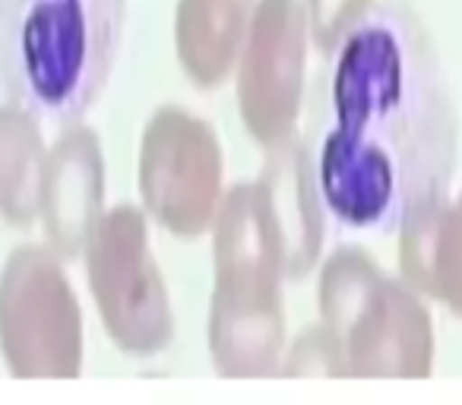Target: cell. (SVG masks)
<instances>
[{
    "mask_svg": "<svg viewBox=\"0 0 462 405\" xmlns=\"http://www.w3.org/2000/svg\"><path fill=\"white\" fill-rule=\"evenodd\" d=\"M396 232L405 282L462 317V193L430 199L405 216Z\"/></svg>",
    "mask_w": 462,
    "mask_h": 405,
    "instance_id": "obj_11",
    "label": "cell"
},
{
    "mask_svg": "<svg viewBox=\"0 0 462 405\" xmlns=\"http://www.w3.org/2000/svg\"><path fill=\"white\" fill-rule=\"evenodd\" d=\"M333 124L317 178L352 228H399L443 197L456 165V108L424 23L402 0L374 4L336 48Z\"/></svg>",
    "mask_w": 462,
    "mask_h": 405,
    "instance_id": "obj_1",
    "label": "cell"
},
{
    "mask_svg": "<svg viewBox=\"0 0 462 405\" xmlns=\"http://www.w3.org/2000/svg\"><path fill=\"white\" fill-rule=\"evenodd\" d=\"M216 289L209 301V352L218 373L276 377L289 345L282 310L285 257L279 228L257 180L225 190L212 222Z\"/></svg>",
    "mask_w": 462,
    "mask_h": 405,
    "instance_id": "obj_3",
    "label": "cell"
},
{
    "mask_svg": "<svg viewBox=\"0 0 462 405\" xmlns=\"http://www.w3.org/2000/svg\"><path fill=\"white\" fill-rule=\"evenodd\" d=\"M222 146L206 121L184 108H159L140 143V193L146 213L178 238L209 232L222 207Z\"/></svg>",
    "mask_w": 462,
    "mask_h": 405,
    "instance_id": "obj_7",
    "label": "cell"
},
{
    "mask_svg": "<svg viewBox=\"0 0 462 405\" xmlns=\"http://www.w3.org/2000/svg\"><path fill=\"white\" fill-rule=\"evenodd\" d=\"M127 0H0V89L39 121L73 124L108 83Z\"/></svg>",
    "mask_w": 462,
    "mask_h": 405,
    "instance_id": "obj_2",
    "label": "cell"
},
{
    "mask_svg": "<svg viewBox=\"0 0 462 405\" xmlns=\"http://www.w3.org/2000/svg\"><path fill=\"white\" fill-rule=\"evenodd\" d=\"M270 216L279 228L289 282L304 279L323 251V193L308 143L298 133L266 146L257 178Z\"/></svg>",
    "mask_w": 462,
    "mask_h": 405,
    "instance_id": "obj_10",
    "label": "cell"
},
{
    "mask_svg": "<svg viewBox=\"0 0 462 405\" xmlns=\"http://www.w3.org/2000/svg\"><path fill=\"white\" fill-rule=\"evenodd\" d=\"M320 323L339 339L348 377H428L434 323L405 279L361 247H339L320 270Z\"/></svg>",
    "mask_w": 462,
    "mask_h": 405,
    "instance_id": "obj_4",
    "label": "cell"
},
{
    "mask_svg": "<svg viewBox=\"0 0 462 405\" xmlns=\"http://www.w3.org/2000/svg\"><path fill=\"white\" fill-rule=\"evenodd\" d=\"M257 0H178L174 48L184 73L203 89L225 83L238 64Z\"/></svg>",
    "mask_w": 462,
    "mask_h": 405,
    "instance_id": "obj_12",
    "label": "cell"
},
{
    "mask_svg": "<svg viewBox=\"0 0 462 405\" xmlns=\"http://www.w3.org/2000/svg\"><path fill=\"white\" fill-rule=\"evenodd\" d=\"M83 253L111 339L130 354L162 352L171 342L174 314L149 247L146 216L127 203L102 213Z\"/></svg>",
    "mask_w": 462,
    "mask_h": 405,
    "instance_id": "obj_5",
    "label": "cell"
},
{
    "mask_svg": "<svg viewBox=\"0 0 462 405\" xmlns=\"http://www.w3.org/2000/svg\"><path fill=\"white\" fill-rule=\"evenodd\" d=\"M279 373L285 377H310V373L314 377H348V367L339 339L323 323H317V327L304 329L291 345H285Z\"/></svg>",
    "mask_w": 462,
    "mask_h": 405,
    "instance_id": "obj_14",
    "label": "cell"
},
{
    "mask_svg": "<svg viewBox=\"0 0 462 405\" xmlns=\"http://www.w3.org/2000/svg\"><path fill=\"white\" fill-rule=\"evenodd\" d=\"M308 16L301 0H257L238 51V108L257 143L295 133L304 98Z\"/></svg>",
    "mask_w": 462,
    "mask_h": 405,
    "instance_id": "obj_8",
    "label": "cell"
},
{
    "mask_svg": "<svg viewBox=\"0 0 462 405\" xmlns=\"http://www.w3.org/2000/svg\"><path fill=\"white\" fill-rule=\"evenodd\" d=\"M48 149L39 117L20 105H0V216L29 226L39 216Z\"/></svg>",
    "mask_w": 462,
    "mask_h": 405,
    "instance_id": "obj_13",
    "label": "cell"
},
{
    "mask_svg": "<svg viewBox=\"0 0 462 405\" xmlns=\"http://www.w3.org/2000/svg\"><path fill=\"white\" fill-rule=\"evenodd\" d=\"M0 339L20 377H77L83 323L54 251L20 247L0 285Z\"/></svg>",
    "mask_w": 462,
    "mask_h": 405,
    "instance_id": "obj_6",
    "label": "cell"
},
{
    "mask_svg": "<svg viewBox=\"0 0 462 405\" xmlns=\"http://www.w3.org/2000/svg\"><path fill=\"white\" fill-rule=\"evenodd\" d=\"M301 4L304 16H308L310 41L323 54H336V48L374 7V0H301Z\"/></svg>",
    "mask_w": 462,
    "mask_h": 405,
    "instance_id": "obj_15",
    "label": "cell"
},
{
    "mask_svg": "<svg viewBox=\"0 0 462 405\" xmlns=\"http://www.w3.org/2000/svg\"><path fill=\"white\" fill-rule=\"evenodd\" d=\"M105 159L102 143L89 127L70 124L48 149L45 184H42L39 216L45 222L51 251L77 257L86 251L96 222L102 219Z\"/></svg>",
    "mask_w": 462,
    "mask_h": 405,
    "instance_id": "obj_9",
    "label": "cell"
}]
</instances>
